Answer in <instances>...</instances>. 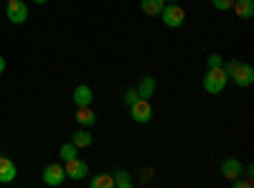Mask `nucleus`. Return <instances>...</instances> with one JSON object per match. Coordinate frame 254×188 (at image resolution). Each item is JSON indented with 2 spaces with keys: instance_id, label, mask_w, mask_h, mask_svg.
<instances>
[{
  "instance_id": "obj_22",
  "label": "nucleus",
  "mask_w": 254,
  "mask_h": 188,
  "mask_svg": "<svg viewBox=\"0 0 254 188\" xmlns=\"http://www.w3.org/2000/svg\"><path fill=\"white\" fill-rule=\"evenodd\" d=\"M3 71H5V59L0 56V74H3Z\"/></svg>"
},
{
  "instance_id": "obj_18",
  "label": "nucleus",
  "mask_w": 254,
  "mask_h": 188,
  "mask_svg": "<svg viewBox=\"0 0 254 188\" xmlns=\"http://www.w3.org/2000/svg\"><path fill=\"white\" fill-rule=\"evenodd\" d=\"M76 153H79V148L74 142H66V145H61V148H59L61 160H71V158H76Z\"/></svg>"
},
{
  "instance_id": "obj_3",
  "label": "nucleus",
  "mask_w": 254,
  "mask_h": 188,
  "mask_svg": "<svg viewBox=\"0 0 254 188\" xmlns=\"http://www.w3.org/2000/svg\"><path fill=\"white\" fill-rule=\"evenodd\" d=\"M160 18L168 28H181L186 20V10L181 8V3H165L160 10Z\"/></svg>"
},
{
  "instance_id": "obj_19",
  "label": "nucleus",
  "mask_w": 254,
  "mask_h": 188,
  "mask_svg": "<svg viewBox=\"0 0 254 188\" xmlns=\"http://www.w3.org/2000/svg\"><path fill=\"white\" fill-rule=\"evenodd\" d=\"M211 3H214V8L216 10H231V5H234V0H211Z\"/></svg>"
},
{
  "instance_id": "obj_12",
  "label": "nucleus",
  "mask_w": 254,
  "mask_h": 188,
  "mask_svg": "<svg viewBox=\"0 0 254 188\" xmlns=\"http://www.w3.org/2000/svg\"><path fill=\"white\" fill-rule=\"evenodd\" d=\"M231 10H234L242 20H249V18L254 15V0H234Z\"/></svg>"
},
{
  "instance_id": "obj_15",
  "label": "nucleus",
  "mask_w": 254,
  "mask_h": 188,
  "mask_svg": "<svg viewBox=\"0 0 254 188\" xmlns=\"http://www.w3.org/2000/svg\"><path fill=\"white\" fill-rule=\"evenodd\" d=\"M71 142L76 145V148H89V145L94 142V137H92L89 127H84V130H74V135H71Z\"/></svg>"
},
{
  "instance_id": "obj_20",
  "label": "nucleus",
  "mask_w": 254,
  "mask_h": 188,
  "mask_svg": "<svg viewBox=\"0 0 254 188\" xmlns=\"http://www.w3.org/2000/svg\"><path fill=\"white\" fill-rule=\"evenodd\" d=\"M221 66H224V59L219 54H211L208 56V69H221Z\"/></svg>"
},
{
  "instance_id": "obj_2",
  "label": "nucleus",
  "mask_w": 254,
  "mask_h": 188,
  "mask_svg": "<svg viewBox=\"0 0 254 188\" xmlns=\"http://www.w3.org/2000/svg\"><path fill=\"white\" fill-rule=\"evenodd\" d=\"M226 84H229V76H226L224 66L221 69H206V74H203V89L208 94H221L226 89Z\"/></svg>"
},
{
  "instance_id": "obj_4",
  "label": "nucleus",
  "mask_w": 254,
  "mask_h": 188,
  "mask_svg": "<svg viewBox=\"0 0 254 188\" xmlns=\"http://www.w3.org/2000/svg\"><path fill=\"white\" fill-rule=\"evenodd\" d=\"M64 173L71 181H84L89 176V165L79 158H71V160H64Z\"/></svg>"
},
{
  "instance_id": "obj_10",
  "label": "nucleus",
  "mask_w": 254,
  "mask_h": 188,
  "mask_svg": "<svg viewBox=\"0 0 254 188\" xmlns=\"http://www.w3.org/2000/svg\"><path fill=\"white\" fill-rule=\"evenodd\" d=\"M135 89H137V97L140 99H150L155 94V89H158V81L153 76H142V81H140Z\"/></svg>"
},
{
  "instance_id": "obj_25",
  "label": "nucleus",
  "mask_w": 254,
  "mask_h": 188,
  "mask_svg": "<svg viewBox=\"0 0 254 188\" xmlns=\"http://www.w3.org/2000/svg\"><path fill=\"white\" fill-rule=\"evenodd\" d=\"M5 3H8V0H5Z\"/></svg>"
},
{
  "instance_id": "obj_14",
  "label": "nucleus",
  "mask_w": 254,
  "mask_h": 188,
  "mask_svg": "<svg viewBox=\"0 0 254 188\" xmlns=\"http://www.w3.org/2000/svg\"><path fill=\"white\" fill-rule=\"evenodd\" d=\"M76 125H81V127H94V125H97V115H94V110H89V107H79V110H76Z\"/></svg>"
},
{
  "instance_id": "obj_7",
  "label": "nucleus",
  "mask_w": 254,
  "mask_h": 188,
  "mask_svg": "<svg viewBox=\"0 0 254 188\" xmlns=\"http://www.w3.org/2000/svg\"><path fill=\"white\" fill-rule=\"evenodd\" d=\"M64 178H66V173H64V165L51 163V165H46V168H44V183H46V186H61Z\"/></svg>"
},
{
  "instance_id": "obj_6",
  "label": "nucleus",
  "mask_w": 254,
  "mask_h": 188,
  "mask_svg": "<svg viewBox=\"0 0 254 188\" xmlns=\"http://www.w3.org/2000/svg\"><path fill=\"white\" fill-rule=\"evenodd\" d=\"M130 117L135 120V122H150V117H153V107H150V99H135L132 104H130Z\"/></svg>"
},
{
  "instance_id": "obj_24",
  "label": "nucleus",
  "mask_w": 254,
  "mask_h": 188,
  "mask_svg": "<svg viewBox=\"0 0 254 188\" xmlns=\"http://www.w3.org/2000/svg\"><path fill=\"white\" fill-rule=\"evenodd\" d=\"M165 3H181V0H165Z\"/></svg>"
},
{
  "instance_id": "obj_11",
  "label": "nucleus",
  "mask_w": 254,
  "mask_h": 188,
  "mask_svg": "<svg viewBox=\"0 0 254 188\" xmlns=\"http://www.w3.org/2000/svg\"><path fill=\"white\" fill-rule=\"evenodd\" d=\"M15 163L10 158H0V183H13L15 181Z\"/></svg>"
},
{
  "instance_id": "obj_16",
  "label": "nucleus",
  "mask_w": 254,
  "mask_h": 188,
  "mask_svg": "<svg viewBox=\"0 0 254 188\" xmlns=\"http://www.w3.org/2000/svg\"><path fill=\"white\" fill-rule=\"evenodd\" d=\"M163 5H165V0H142V3H140L145 15H160Z\"/></svg>"
},
{
  "instance_id": "obj_13",
  "label": "nucleus",
  "mask_w": 254,
  "mask_h": 188,
  "mask_svg": "<svg viewBox=\"0 0 254 188\" xmlns=\"http://www.w3.org/2000/svg\"><path fill=\"white\" fill-rule=\"evenodd\" d=\"M110 173H112V181H115V188H132V186H135V181H132V176H130V173H127V171H122V168H112Z\"/></svg>"
},
{
  "instance_id": "obj_17",
  "label": "nucleus",
  "mask_w": 254,
  "mask_h": 188,
  "mask_svg": "<svg viewBox=\"0 0 254 188\" xmlns=\"http://www.w3.org/2000/svg\"><path fill=\"white\" fill-rule=\"evenodd\" d=\"M92 188H115V181H112V173H99L89 181Z\"/></svg>"
},
{
  "instance_id": "obj_23",
  "label": "nucleus",
  "mask_w": 254,
  "mask_h": 188,
  "mask_svg": "<svg viewBox=\"0 0 254 188\" xmlns=\"http://www.w3.org/2000/svg\"><path fill=\"white\" fill-rule=\"evenodd\" d=\"M33 3H38V5H46V3H49V0H33Z\"/></svg>"
},
{
  "instance_id": "obj_1",
  "label": "nucleus",
  "mask_w": 254,
  "mask_h": 188,
  "mask_svg": "<svg viewBox=\"0 0 254 188\" xmlns=\"http://www.w3.org/2000/svg\"><path fill=\"white\" fill-rule=\"evenodd\" d=\"M224 71L226 76L234 81L237 87H252L254 84V66L247 64V61H229V64H224Z\"/></svg>"
},
{
  "instance_id": "obj_5",
  "label": "nucleus",
  "mask_w": 254,
  "mask_h": 188,
  "mask_svg": "<svg viewBox=\"0 0 254 188\" xmlns=\"http://www.w3.org/2000/svg\"><path fill=\"white\" fill-rule=\"evenodd\" d=\"M5 15H8L10 23H26L28 20V5L23 3V0H8Z\"/></svg>"
},
{
  "instance_id": "obj_8",
  "label": "nucleus",
  "mask_w": 254,
  "mask_h": 188,
  "mask_svg": "<svg viewBox=\"0 0 254 188\" xmlns=\"http://www.w3.org/2000/svg\"><path fill=\"white\" fill-rule=\"evenodd\" d=\"M71 99H74L76 107H92L94 92H92V87H87V84H79V87L71 92Z\"/></svg>"
},
{
  "instance_id": "obj_9",
  "label": "nucleus",
  "mask_w": 254,
  "mask_h": 188,
  "mask_svg": "<svg viewBox=\"0 0 254 188\" xmlns=\"http://www.w3.org/2000/svg\"><path fill=\"white\" fill-rule=\"evenodd\" d=\"M242 171H244V165H242L237 158H226V160L221 163V176H224L226 181L239 178V176H242Z\"/></svg>"
},
{
  "instance_id": "obj_21",
  "label": "nucleus",
  "mask_w": 254,
  "mask_h": 188,
  "mask_svg": "<svg viewBox=\"0 0 254 188\" xmlns=\"http://www.w3.org/2000/svg\"><path fill=\"white\" fill-rule=\"evenodd\" d=\"M135 99H137V89H127V92H125V104H127V107H130Z\"/></svg>"
}]
</instances>
